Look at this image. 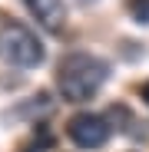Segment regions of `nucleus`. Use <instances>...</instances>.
I'll return each instance as SVG.
<instances>
[{
    "mask_svg": "<svg viewBox=\"0 0 149 152\" xmlns=\"http://www.w3.org/2000/svg\"><path fill=\"white\" fill-rule=\"evenodd\" d=\"M106 76H109V66L99 60V56L70 53V56L60 63L57 86H60L63 99H70V103H83V99L96 96V89L106 83Z\"/></svg>",
    "mask_w": 149,
    "mask_h": 152,
    "instance_id": "f257e3e1",
    "label": "nucleus"
},
{
    "mask_svg": "<svg viewBox=\"0 0 149 152\" xmlns=\"http://www.w3.org/2000/svg\"><path fill=\"white\" fill-rule=\"evenodd\" d=\"M0 53H4L13 66H40L46 60L43 43L23 27V23H7L0 30Z\"/></svg>",
    "mask_w": 149,
    "mask_h": 152,
    "instance_id": "f03ea898",
    "label": "nucleus"
},
{
    "mask_svg": "<svg viewBox=\"0 0 149 152\" xmlns=\"http://www.w3.org/2000/svg\"><path fill=\"white\" fill-rule=\"evenodd\" d=\"M70 139L76 142L80 149H99L106 139H109V122L96 113H76L66 126Z\"/></svg>",
    "mask_w": 149,
    "mask_h": 152,
    "instance_id": "7ed1b4c3",
    "label": "nucleus"
},
{
    "mask_svg": "<svg viewBox=\"0 0 149 152\" xmlns=\"http://www.w3.org/2000/svg\"><path fill=\"white\" fill-rule=\"evenodd\" d=\"M23 4H27V10L37 17L40 27H46V30H63V23H66L63 0H23Z\"/></svg>",
    "mask_w": 149,
    "mask_h": 152,
    "instance_id": "20e7f679",
    "label": "nucleus"
},
{
    "mask_svg": "<svg viewBox=\"0 0 149 152\" xmlns=\"http://www.w3.org/2000/svg\"><path fill=\"white\" fill-rule=\"evenodd\" d=\"M109 122L116 126V129H123V132H129V122H133V116H129V109L126 106H109Z\"/></svg>",
    "mask_w": 149,
    "mask_h": 152,
    "instance_id": "39448f33",
    "label": "nucleus"
},
{
    "mask_svg": "<svg viewBox=\"0 0 149 152\" xmlns=\"http://www.w3.org/2000/svg\"><path fill=\"white\" fill-rule=\"evenodd\" d=\"M50 106H53V103H50V96H46V93H37V96H33V103L20 106V113H30V116H33V113H46Z\"/></svg>",
    "mask_w": 149,
    "mask_h": 152,
    "instance_id": "423d86ee",
    "label": "nucleus"
},
{
    "mask_svg": "<svg viewBox=\"0 0 149 152\" xmlns=\"http://www.w3.org/2000/svg\"><path fill=\"white\" fill-rule=\"evenodd\" d=\"M129 13L136 23H149V0H129Z\"/></svg>",
    "mask_w": 149,
    "mask_h": 152,
    "instance_id": "0eeeda50",
    "label": "nucleus"
},
{
    "mask_svg": "<svg viewBox=\"0 0 149 152\" xmlns=\"http://www.w3.org/2000/svg\"><path fill=\"white\" fill-rule=\"evenodd\" d=\"M142 99H146V106H149V83H142Z\"/></svg>",
    "mask_w": 149,
    "mask_h": 152,
    "instance_id": "6e6552de",
    "label": "nucleus"
}]
</instances>
